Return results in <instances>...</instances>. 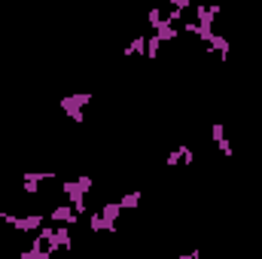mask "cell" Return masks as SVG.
I'll use <instances>...</instances> for the list:
<instances>
[{
  "instance_id": "cell-1",
  "label": "cell",
  "mask_w": 262,
  "mask_h": 259,
  "mask_svg": "<svg viewBox=\"0 0 262 259\" xmlns=\"http://www.w3.org/2000/svg\"><path fill=\"white\" fill-rule=\"evenodd\" d=\"M89 101H92V92H76V95H64V98L58 101V107L64 110L73 122H82V107H85Z\"/></svg>"
},
{
  "instance_id": "cell-2",
  "label": "cell",
  "mask_w": 262,
  "mask_h": 259,
  "mask_svg": "<svg viewBox=\"0 0 262 259\" xmlns=\"http://www.w3.org/2000/svg\"><path fill=\"white\" fill-rule=\"evenodd\" d=\"M46 217H49V223H64V226H76V223L82 220V217L73 210V204H70V201H67V204H55Z\"/></svg>"
},
{
  "instance_id": "cell-3",
  "label": "cell",
  "mask_w": 262,
  "mask_h": 259,
  "mask_svg": "<svg viewBox=\"0 0 262 259\" xmlns=\"http://www.w3.org/2000/svg\"><path fill=\"white\" fill-rule=\"evenodd\" d=\"M140 198H143L140 189H131V192H125L122 198H119V207H122V210H134V207L140 204Z\"/></svg>"
},
{
  "instance_id": "cell-4",
  "label": "cell",
  "mask_w": 262,
  "mask_h": 259,
  "mask_svg": "<svg viewBox=\"0 0 262 259\" xmlns=\"http://www.w3.org/2000/svg\"><path fill=\"white\" fill-rule=\"evenodd\" d=\"M125 55H143V58H146V37H143V34L134 37L128 46H125Z\"/></svg>"
},
{
  "instance_id": "cell-5",
  "label": "cell",
  "mask_w": 262,
  "mask_h": 259,
  "mask_svg": "<svg viewBox=\"0 0 262 259\" xmlns=\"http://www.w3.org/2000/svg\"><path fill=\"white\" fill-rule=\"evenodd\" d=\"M168 3H171V9H180V12H186L192 6V0H168Z\"/></svg>"
}]
</instances>
